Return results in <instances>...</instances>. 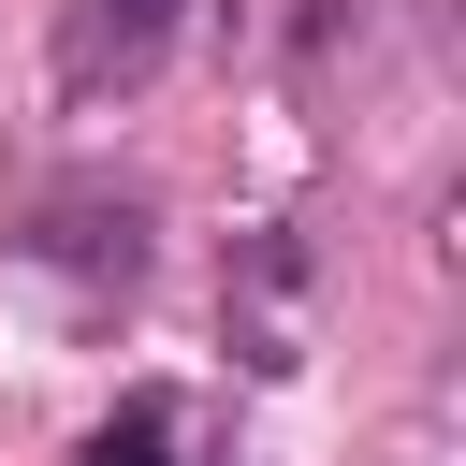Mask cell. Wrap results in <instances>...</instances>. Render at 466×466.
I'll list each match as a JSON object with an SVG mask.
<instances>
[{"label": "cell", "mask_w": 466, "mask_h": 466, "mask_svg": "<svg viewBox=\"0 0 466 466\" xmlns=\"http://www.w3.org/2000/svg\"><path fill=\"white\" fill-rule=\"evenodd\" d=\"M189 29V0H58V87L73 102H116L160 73V44Z\"/></svg>", "instance_id": "cell-1"}, {"label": "cell", "mask_w": 466, "mask_h": 466, "mask_svg": "<svg viewBox=\"0 0 466 466\" xmlns=\"http://www.w3.org/2000/svg\"><path fill=\"white\" fill-rule=\"evenodd\" d=\"M29 262H58L73 291H131L146 277V204L131 189H44L29 204Z\"/></svg>", "instance_id": "cell-2"}, {"label": "cell", "mask_w": 466, "mask_h": 466, "mask_svg": "<svg viewBox=\"0 0 466 466\" xmlns=\"http://www.w3.org/2000/svg\"><path fill=\"white\" fill-rule=\"evenodd\" d=\"M291 306H306V248H291V233H248V262H233V350H248L262 379L306 364V320H291Z\"/></svg>", "instance_id": "cell-3"}, {"label": "cell", "mask_w": 466, "mask_h": 466, "mask_svg": "<svg viewBox=\"0 0 466 466\" xmlns=\"http://www.w3.org/2000/svg\"><path fill=\"white\" fill-rule=\"evenodd\" d=\"M189 451V408L175 393H116V422L87 437V466H175Z\"/></svg>", "instance_id": "cell-4"}]
</instances>
